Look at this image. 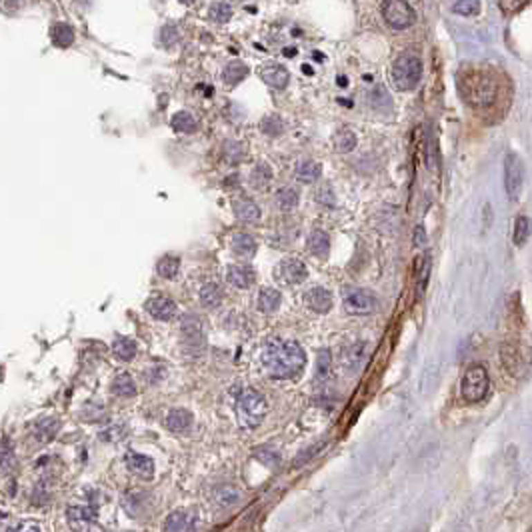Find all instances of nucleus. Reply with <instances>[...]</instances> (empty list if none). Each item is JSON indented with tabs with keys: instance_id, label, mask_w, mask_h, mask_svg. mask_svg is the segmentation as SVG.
Here are the masks:
<instances>
[{
	"instance_id": "7c9ffc66",
	"label": "nucleus",
	"mask_w": 532,
	"mask_h": 532,
	"mask_svg": "<svg viewBox=\"0 0 532 532\" xmlns=\"http://www.w3.org/2000/svg\"><path fill=\"white\" fill-rule=\"evenodd\" d=\"M113 354L118 361H133L136 357V342L124 336H116V341L113 342Z\"/></svg>"
},
{
	"instance_id": "dca6fc26",
	"label": "nucleus",
	"mask_w": 532,
	"mask_h": 532,
	"mask_svg": "<svg viewBox=\"0 0 532 532\" xmlns=\"http://www.w3.org/2000/svg\"><path fill=\"white\" fill-rule=\"evenodd\" d=\"M182 339L187 344L200 348L205 341V332H202V323L196 314H189L182 319Z\"/></svg>"
},
{
	"instance_id": "37998d69",
	"label": "nucleus",
	"mask_w": 532,
	"mask_h": 532,
	"mask_svg": "<svg viewBox=\"0 0 532 532\" xmlns=\"http://www.w3.org/2000/svg\"><path fill=\"white\" fill-rule=\"evenodd\" d=\"M453 12L460 17H476L480 12V0H456Z\"/></svg>"
},
{
	"instance_id": "423d86ee",
	"label": "nucleus",
	"mask_w": 532,
	"mask_h": 532,
	"mask_svg": "<svg viewBox=\"0 0 532 532\" xmlns=\"http://www.w3.org/2000/svg\"><path fill=\"white\" fill-rule=\"evenodd\" d=\"M488 390H491V379H488L486 368L482 364H473L462 377V384H460L462 399L475 404V402L486 399Z\"/></svg>"
},
{
	"instance_id": "e433bc0d",
	"label": "nucleus",
	"mask_w": 532,
	"mask_h": 532,
	"mask_svg": "<svg viewBox=\"0 0 532 532\" xmlns=\"http://www.w3.org/2000/svg\"><path fill=\"white\" fill-rule=\"evenodd\" d=\"M53 42L57 44L58 48H68L73 42H75V30H73V26H68V24H57L55 28H53Z\"/></svg>"
},
{
	"instance_id": "864d4df0",
	"label": "nucleus",
	"mask_w": 532,
	"mask_h": 532,
	"mask_svg": "<svg viewBox=\"0 0 532 532\" xmlns=\"http://www.w3.org/2000/svg\"><path fill=\"white\" fill-rule=\"evenodd\" d=\"M180 2H182V4H192L194 0H180Z\"/></svg>"
},
{
	"instance_id": "4be33fe9",
	"label": "nucleus",
	"mask_w": 532,
	"mask_h": 532,
	"mask_svg": "<svg viewBox=\"0 0 532 532\" xmlns=\"http://www.w3.org/2000/svg\"><path fill=\"white\" fill-rule=\"evenodd\" d=\"M308 250L316 258H326L330 252V238L324 230H312L308 236Z\"/></svg>"
},
{
	"instance_id": "49530a36",
	"label": "nucleus",
	"mask_w": 532,
	"mask_h": 532,
	"mask_svg": "<svg viewBox=\"0 0 532 532\" xmlns=\"http://www.w3.org/2000/svg\"><path fill=\"white\" fill-rule=\"evenodd\" d=\"M531 0H500V10L506 15V17H513L516 12H520Z\"/></svg>"
},
{
	"instance_id": "473e14b6",
	"label": "nucleus",
	"mask_w": 532,
	"mask_h": 532,
	"mask_svg": "<svg viewBox=\"0 0 532 532\" xmlns=\"http://www.w3.org/2000/svg\"><path fill=\"white\" fill-rule=\"evenodd\" d=\"M332 144H334L336 152H342V154L352 152L357 149V134L352 133L350 129H341V131H336V134H334Z\"/></svg>"
},
{
	"instance_id": "2f4dec72",
	"label": "nucleus",
	"mask_w": 532,
	"mask_h": 532,
	"mask_svg": "<svg viewBox=\"0 0 532 532\" xmlns=\"http://www.w3.org/2000/svg\"><path fill=\"white\" fill-rule=\"evenodd\" d=\"M222 298H225L222 288L218 285H214V283H209V285H205L200 288V304L205 308H216L218 304L222 303Z\"/></svg>"
},
{
	"instance_id": "6ab92c4d",
	"label": "nucleus",
	"mask_w": 532,
	"mask_h": 532,
	"mask_svg": "<svg viewBox=\"0 0 532 532\" xmlns=\"http://www.w3.org/2000/svg\"><path fill=\"white\" fill-rule=\"evenodd\" d=\"M227 281L232 286H236V288H248L254 283V270L245 265L228 266Z\"/></svg>"
},
{
	"instance_id": "9d476101",
	"label": "nucleus",
	"mask_w": 532,
	"mask_h": 532,
	"mask_svg": "<svg viewBox=\"0 0 532 532\" xmlns=\"http://www.w3.org/2000/svg\"><path fill=\"white\" fill-rule=\"evenodd\" d=\"M66 522L73 532H95L96 531V509L93 506H68Z\"/></svg>"
},
{
	"instance_id": "c756f323",
	"label": "nucleus",
	"mask_w": 532,
	"mask_h": 532,
	"mask_svg": "<svg viewBox=\"0 0 532 532\" xmlns=\"http://www.w3.org/2000/svg\"><path fill=\"white\" fill-rule=\"evenodd\" d=\"M532 234V220L529 216L520 214L516 220H514V230H513V243L516 247H522Z\"/></svg>"
},
{
	"instance_id": "de8ad7c7",
	"label": "nucleus",
	"mask_w": 532,
	"mask_h": 532,
	"mask_svg": "<svg viewBox=\"0 0 532 532\" xmlns=\"http://www.w3.org/2000/svg\"><path fill=\"white\" fill-rule=\"evenodd\" d=\"M243 154H245V151H243V146H240V142H234V140H230V142H227L225 144V156H227V160L228 162H238V160H243Z\"/></svg>"
},
{
	"instance_id": "412c9836",
	"label": "nucleus",
	"mask_w": 532,
	"mask_h": 532,
	"mask_svg": "<svg viewBox=\"0 0 532 532\" xmlns=\"http://www.w3.org/2000/svg\"><path fill=\"white\" fill-rule=\"evenodd\" d=\"M164 424H167V428L171 433H184V430H189L190 424H192V415L187 408H174V410L169 412Z\"/></svg>"
},
{
	"instance_id": "f03ea898",
	"label": "nucleus",
	"mask_w": 532,
	"mask_h": 532,
	"mask_svg": "<svg viewBox=\"0 0 532 532\" xmlns=\"http://www.w3.org/2000/svg\"><path fill=\"white\" fill-rule=\"evenodd\" d=\"M458 91L473 108H491L498 98V80L488 68L468 66L458 75Z\"/></svg>"
},
{
	"instance_id": "f3484780",
	"label": "nucleus",
	"mask_w": 532,
	"mask_h": 532,
	"mask_svg": "<svg viewBox=\"0 0 532 532\" xmlns=\"http://www.w3.org/2000/svg\"><path fill=\"white\" fill-rule=\"evenodd\" d=\"M260 76H263V80H265L268 86L278 88V91L286 88V86H288V80H290L288 70H286L285 66H281V64H266V66L260 68Z\"/></svg>"
},
{
	"instance_id": "0eeeda50",
	"label": "nucleus",
	"mask_w": 532,
	"mask_h": 532,
	"mask_svg": "<svg viewBox=\"0 0 532 532\" xmlns=\"http://www.w3.org/2000/svg\"><path fill=\"white\" fill-rule=\"evenodd\" d=\"M342 306L348 314H372L379 308V298L364 288H344L342 290Z\"/></svg>"
},
{
	"instance_id": "c9c22d12",
	"label": "nucleus",
	"mask_w": 532,
	"mask_h": 532,
	"mask_svg": "<svg viewBox=\"0 0 532 532\" xmlns=\"http://www.w3.org/2000/svg\"><path fill=\"white\" fill-rule=\"evenodd\" d=\"M274 200H276V207L283 212H290V210H294L298 207V192L294 189H290V187H286V189H281L276 192Z\"/></svg>"
},
{
	"instance_id": "ea45409f",
	"label": "nucleus",
	"mask_w": 532,
	"mask_h": 532,
	"mask_svg": "<svg viewBox=\"0 0 532 532\" xmlns=\"http://www.w3.org/2000/svg\"><path fill=\"white\" fill-rule=\"evenodd\" d=\"M209 17L210 20H214L218 24H225V22L232 19V6L228 2H222V0L212 2L209 8Z\"/></svg>"
},
{
	"instance_id": "a18cd8bd",
	"label": "nucleus",
	"mask_w": 532,
	"mask_h": 532,
	"mask_svg": "<svg viewBox=\"0 0 532 532\" xmlns=\"http://www.w3.org/2000/svg\"><path fill=\"white\" fill-rule=\"evenodd\" d=\"M316 202L326 207V209H334L336 207V196H334V192L330 190L328 184H324V187L316 190Z\"/></svg>"
},
{
	"instance_id": "7ed1b4c3",
	"label": "nucleus",
	"mask_w": 532,
	"mask_h": 532,
	"mask_svg": "<svg viewBox=\"0 0 532 532\" xmlns=\"http://www.w3.org/2000/svg\"><path fill=\"white\" fill-rule=\"evenodd\" d=\"M500 361L514 379H524L532 368V348L518 339L504 341L500 346Z\"/></svg>"
},
{
	"instance_id": "603ef678",
	"label": "nucleus",
	"mask_w": 532,
	"mask_h": 532,
	"mask_svg": "<svg viewBox=\"0 0 532 532\" xmlns=\"http://www.w3.org/2000/svg\"><path fill=\"white\" fill-rule=\"evenodd\" d=\"M339 84H341V86H346V84H348L344 76H339Z\"/></svg>"
},
{
	"instance_id": "393cba45",
	"label": "nucleus",
	"mask_w": 532,
	"mask_h": 532,
	"mask_svg": "<svg viewBox=\"0 0 532 532\" xmlns=\"http://www.w3.org/2000/svg\"><path fill=\"white\" fill-rule=\"evenodd\" d=\"M230 247H232V250H234V254L245 256V258H250V256H254V252H256V240H254L250 234L236 232V234L232 236Z\"/></svg>"
},
{
	"instance_id": "4468645a",
	"label": "nucleus",
	"mask_w": 532,
	"mask_h": 532,
	"mask_svg": "<svg viewBox=\"0 0 532 532\" xmlns=\"http://www.w3.org/2000/svg\"><path fill=\"white\" fill-rule=\"evenodd\" d=\"M304 304L312 310V312H319V314H326L330 308H332V294L323 288V286H314L310 288L306 294H304Z\"/></svg>"
},
{
	"instance_id": "2eb2a0df",
	"label": "nucleus",
	"mask_w": 532,
	"mask_h": 532,
	"mask_svg": "<svg viewBox=\"0 0 532 532\" xmlns=\"http://www.w3.org/2000/svg\"><path fill=\"white\" fill-rule=\"evenodd\" d=\"M196 531V520L190 513L184 511H174L167 516L162 532H194Z\"/></svg>"
},
{
	"instance_id": "4c0bfd02",
	"label": "nucleus",
	"mask_w": 532,
	"mask_h": 532,
	"mask_svg": "<svg viewBox=\"0 0 532 532\" xmlns=\"http://www.w3.org/2000/svg\"><path fill=\"white\" fill-rule=\"evenodd\" d=\"M178 270H180V260H178L176 256H171V254L162 256V258L158 260V265H156V272H158L162 278H169V281L178 274Z\"/></svg>"
},
{
	"instance_id": "ddd939ff",
	"label": "nucleus",
	"mask_w": 532,
	"mask_h": 532,
	"mask_svg": "<svg viewBox=\"0 0 532 532\" xmlns=\"http://www.w3.org/2000/svg\"><path fill=\"white\" fill-rule=\"evenodd\" d=\"M144 308L156 321H172L176 314V303L171 301L169 296H151L144 303Z\"/></svg>"
},
{
	"instance_id": "f8f14e48",
	"label": "nucleus",
	"mask_w": 532,
	"mask_h": 532,
	"mask_svg": "<svg viewBox=\"0 0 532 532\" xmlns=\"http://www.w3.org/2000/svg\"><path fill=\"white\" fill-rule=\"evenodd\" d=\"M368 354V344L366 342H350L342 346L339 352V361L346 370H359Z\"/></svg>"
},
{
	"instance_id": "b1692460",
	"label": "nucleus",
	"mask_w": 532,
	"mask_h": 532,
	"mask_svg": "<svg viewBox=\"0 0 532 532\" xmlns=\"http://www.w3.org/2000/svg\"><path fill=\"white\" fill-rule=\"evenodd\" d=\"M234 214L243 222H256L260 218V209H258V205L254 200L240 198V200L234 202Z\"/></svg>"
},
{
	"instance_id": "aec40b11",
	"label": "nucleus",
	"mask_w": 532,
	"mask_h": 532,
	"mask_svg": "<svg viewBox=\"0 0 532 532\" xmlns=\"http://www.w3.org/2000/svg\"><path fill=\"white\" fill-rule=\"evenodd\" d=\"M58 430H60V420L58 418H42L32 426V435L38 442H50L53 438L57 437Z\"/></svg>"
},
{
	"instance_id": "1a4fd4ad",
	"label": "nucleus",
	"mask_w": 532,
	"mask_h": 532,
	"mask_svg": "<svg viewBox=\"0 0 532 532\" xmlns=\"http://www.w3.org/2000/svg\"><path fill=\"white\" fill-rule=\"evenodd\" d=\"M522 184H524V167L518 154H506L504 158V189H506V196L509 200H516L522 192Z\"/></svg>"
},
{
	"instance_id": "a878e982",
	"label": "nucleus",
	"mask_w": 532,
	"mask_h": 532,
	"mask_svg": "<svg viewBox=\"0 0 532 532\" xmlns=\"http://www.w3.org/2000/svg\"><path fill=\"white\" fill-rule=\"evenodd\" d=\"M111 388H113L114 395H116V397H120V399H133L134 395L138 392V388H136V384H134L133 377H131V374H126V372H120V374L113 380Z\"/></svg>"
},
{
	"instance_id": "bb28decb",
	"label": "nucleus",
	"mask_w": 532,
	"mask_h": 532,
	"mask_svg": "<svg viewBox=\"0 0 532 532\" xmlns=\"http://www.w3.org/2000/svg\"><path fill=\"white\" fill-rule=\"evenodd\" d=\"M248 76V66L240 60H232L228 62L222 70V80L227 82L228 86H236L238 82H243Z\"/></svg>"
},
{
	"instance_id": "a19ab883",
	"label": "nucleus",
	"mask_w": 532,
	"mask_h": 532,
	"mask_svg": "<svg viewBox=\"0 0 532 532\" xmlns=\"http://www.w3.org/2000/svg\"><path fill=\"white\" fill-rule=\"evenodd\" d=\"M428 276H430V256L424 254L417 265V286H418V294L422 296L424 290H426V285H428Z\"/></svg>"
},
{
	"instance_id": "58836bf2",
	"label": "nucleus",
	"mask_w": 532,
	"mask_h": 532,
	"mask_svg": "<svg viewBox=\"0 0 532 532\" xmlns=\"http://www.w3.org/2000/svg\"><path fill=\"white\" fill-rule=\"evenodd\" d=\"M214 500L218 502V504H222V506H230V504H234L238 498H240V491H236L234 486H230V484H222V486H216L214 488Z\"/></svg>"
},
{
	"instance_id": "3c124183",
	"label": "nucleus",
	"mask_w": 532,
	"mask_h": 532,
	"mask_svg": "<svg viewBox=\"0 0 532 532\" xmlns=\"http://www.w3.org/2000/svg\"><path fill=\"white\" fill-rule=\"evenodd\" d=\"M8 532H40L37 526H32V524H20L17 529H10Z\"/></svg>"
},
{
	"instance_id": "cd10ccee",
	"label": "nucleus",
	"mask_w": 532,
	"mask_h": 532,
	"mask_svg": "<svg viewBox=\"0 0 532 532\" xmlns=\"http://www.w3.org/2000/svg\"><path fill=\"white\" fill-rule=\"evenodd\" d=\"M270 182H272V171H270V167L265 164V162H258V164L252 169V172H250V187L254 190H258V192H265Z\"/></svg>"
},
{
	"instance_id": "79ce46f5",
	"label": "nucleus",
	"mask_w": 532,
	"mask_h": 532,
	"mask_svg": "<svg viewBox=\"0 0 532 532\" xmlns=\"http://www.w3.org/2000/svg\"><path fill=\"white\" fill-rule=\"evenodd\" d=\"M260 131L266 136H281L283 131H285V122H283V118L278 114H268L260 122Z\"/></svg>"
},
{
	"instance_id": "5fc2aeb1",
	"label": "nucleus",
	"mask_w": 532,
	"mask_h": 532,
	"mask_svg": "<svg viewBox=\"0 0 532 532\" xmlns=\"http://www.w3.org/2000/svg\"><path fill=\"white\" fill-rule=\"evenodd\" d=\"M529 532H532V529H531V531H529Z\"/></svg>"
},
{
	"instance_id": "c03bdc74",
	"label": "nucleus",
	"mask_w": 532,
	"mask_h": 532,
	"mask_svg": "<svg viewBox=\"0 0 532 532\" xmlns=\"http://www.w3.org/2000/svg\"><path fill=\"white\" fill-rule=\"evenodd\" d=\"M330 368H332V357H330V350L324 348L319 352V359H316V379H328Z\"/></svg>"
},
{
	"instance_id": "c85d7f7f",
	"label": "nucleus",
	"mask_w": 532,
	"mask_h": 532,
	"mask_svg": "<svg viewBox=\"0 0 532 532\" xmlns=\"http://www.w3.org/2000/svg\"><path fill=\"white\" fill-rule=\"evenodd\" d=\"M283 303V296H281V292L276 290V288H263L260 290V294H258V308L263 310V312H274V310H278V306Z\"/></svg>"
},
{
	"instance_id": "8fccbe9b",
	"label": "nucleus",
	"mask_w": 532,
	"mask_h": 532,
	"mask_svg": "<svg viewBox=\"0 0 532 532\" xmlns=\"http://www.w3.org/2000/svg\"><path fill=\"white\" fill-rule=\"evenodd\" d=\"M415 245L417 247H424L426 245V232H424L422 227L415 228Z\"/></svg>"
},
{
	"instance_id": "6e6552de",
	"label": "nucleus",
	"mask_w": 532,
	"mask_h": 532,
	"mask_svg": "<svg viewBox=\"0 0 532 532\" xmlns=\"http://www.w3.org/2000/svg\"><path fill=\"white\" fill-rule=\"evenodd\" d=\"M382 17L386 20V24L392 26L395 30H404V28L412 26L417 20L415 10L410 8V4L406 0H384Z\"/></svg>"
},
{
	"instance_id": "a211bd4d",
	"label": "nucleus",
	"mask_w": 532,
	"mask_h": 532,
	"mask_svg": "<svg viewBox=\"0 0 532 532\" xmlns=\"http://www.w3.org/2000/svg\"><path fill=\"white\" fill-rule=\"evenodd\" d=\"M126 466L133 475L140 476V478H152L154 475V462L152 458L138 453H129L126 455Z\"/></svg>"
},
{
	"instance_id": "20e7f679",
	"label": "nucleus",
	"mask_w": 532,
	"mask_h": 532,
	"mask_svg": "<svg viewBox=\"0 0 532 532\" xmlns=\"http://www.w3.org/2000/svg\"><path fill=\"white\" fill-rule=\"evenodd\" d=\"M234 408H236V417L240 420V424L247 426V428H252V426L260 424V420L268 412L266 399L260 392H256L254 388L238 390L236 400H234Z\"/></svg>"
},
{
	"instance_id": "f257e3e1",
	"label": "nucleus",
	"mask_w": 532,
	"mask_h": 532,
	"mask_svg": "<svg viewBox=\"0 0 532 532\" xmlns=\"http://www.w3.org/2000/svg\"><path fill=\"white\" fill-rule=\"evenodd\" d=\"M304 364H306V354L298 342L274 339L266 342L263 348V366L268 372V377L272 379H296L304 370Z\"/></svg>"
},
{
	"instance_id": "09e8293b",
	"label": "nucleus",
	"mask_w": 532,
	"mask_h": 532,
	"mask_svg": "<svg viewBox=\"0 0 532 532\" xmlns=\"http://www.w3.org/2000/svg\"><path fill=\"white\" fill-rule=\"evenodd\" d=\"M12 455V450H10V440L8 438H4L2 440V464H4V471H6V466H8V458Z\"/></svg>"
},
{
	"instance_id": "5701e85b",
	"label": "nucleus",
	"mask_w": 532,
	"mask_h": 532,
	"mask_svg": "<svg viewBox=\"0 0 532 532\" xmlns=\"http://www.w3.org/2000/svg\"><path fill=\"white\" fill-rule=\"evenodd\" d=\"M321 172H323V167L316 162V160H301L298 164H296V178L303 182V184H312V182H316L319 180V176H321Z\"/></svg>"
},
{
	"instance_id": "39448f33",
	"label": "nucleus",
	"mask_w": 532,
	"mask_h": 532,
	"mask_svg": "<svg viewBox=\"0 0 532 532\" xmlns=\"http://www.w3.org/2000/svg\"><path fill=\"white\" fill-rule=\"evenodd\" d=\"M420 76H422V62H420V58L415 53H402L395 60L392 70H390L392 84L400 93L417 88L418 82H420Z\"/></svg>"
},
{
	"instance_id": "f704fd0d",
	"label": "nucleus",
	"mask_w": 532,
	"mask_h": 532,
	"mask_svg": "<svg viewBox=\"0 0 532 532\" xmlns=\"http://www.w3.org/2000/svg\"><path fill=\"white\" fill-rule=\"evenodd\" d=\"M149 494L146 493H129L124 496V509L129 511V513L133 514L134 518H140L142 514L146 513V502H144V498H146Z\"/></svg>"
},
{
	"instance_id": "9b49d317",
	"label": "nucleus",
	"mask_w": 532,
	"mask_h": 532,
	"mask_svg": "<svg viewBox=\"0 0 532 532\" xmlns=\"http://www.w3.org/2000/svg\"><path fill=\"white\" fill-rule=\"evenodd\" d=\"M308 276V268L303 260L296 258H286L276 266V278L285 285H301Z\"/></svg>"
},
{
	"instance_id": "72a5a7b5",
	"label": "nucleus",
	"mask_w": 532,
	"mask_h": 532,
	"mask_svg": "<svg viewBox=\"0 0 532 532\" xmlns=\"http://www.w3.org/2000/svg\"><path fill=\"white\" fill-rule=\"evenodd\" d=\"M171 126H172V131H176V133L190 134L196 131V126H198V124H196V118H194L192 114L187 113V111H180V113H176L174 116H172Z\"/></svg>"
}]
</instances>
